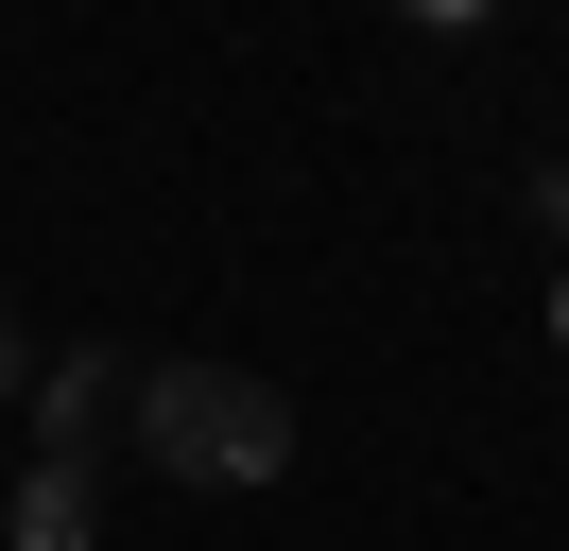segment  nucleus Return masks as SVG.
<instances>
[{
    "label": "nucleus",
    "instance_id": "423d86ee",
    "mask_svg": "<svg viewBox=\"0 0 569 551\" xmlns=\"http://www.w3.org/2000/svg\"><path fill=\"white\" fill-rule=\"evenodd\" d=\"M552 328H569V293H552Z\"/></svg>",
    "mask_w": 569,
    "mask_h": 551
},
{
    "label": "nucleus",
    "instance_id": "f257e3e1",
    "mask_svg": "<svg viewBox=\"0 0 569 551\" xmlns=\"http://www.w3.org/2000/svg\"><path fill=\"white\" fill-rule=\"evenodd\" d=\"M121 431H139L156 482H208V500H242V482L293 465V397L242 379V362H139L121 379Z\"/></svg>",
    "mask_w": 569,
    "mask_h": 551
},
{
    "label": "nucleus",
    "instance_id": "20e7f679",
    "mask_svg": "<svg viewBox=\"0 0 569 551\" xmlns=\"http://www.w3.org/2000/svg\"><path fill=\"white\" fill-rule=\"evenodd\" d=\"M0 397H36V344H18V310H0Z\"/></svg>",
    "mask_w": 569,
    "mask_h": 551
},
{
    "label": "nucleus",
    "instance_id": "f03ea898",
    "mask_svg": "<svg viewBox=\"0 0 569 551\" xmlns=\"http://www.w3.org/2000/svg\"><path fill=\"white\" fill-rule=\"evenodd\" d=\"M104 413H121V362H104V344L36 362V431H52V465H87V448H104Z\"/></svg>",
    "mask_w": 569,
    "mask_h": 551
},
{
    "label": "nucleus",
    "instance_id": "7ed1b4c3",
    "mask_svg": "<svg viewBox=\"0 0 569 551\" xmlns=\"http://www.w3.org/2000/svg\"><path fill=\"white\" fill-rule=\"evenodd\" d=\"M18 551H87V465H36V482H18Z\"/></svg>",
    "mask_w": 569,
    "mask_h": 551
},
{
    "label": "nucleus",
    "instance_id": "39448f33",
    "mask_svg": "<svg viewBox=\"0 0 569 551\" xmlns=\"http://www.w3.org/2000/svg\"><path fill=\"white\" fill-rule=\"evenodd\" d=\"M535 224H552V241H569V156H552V172H535Z\"/></svg>",
    "mask_w": 569,
    "mask_h": 551
}]
</instances>
